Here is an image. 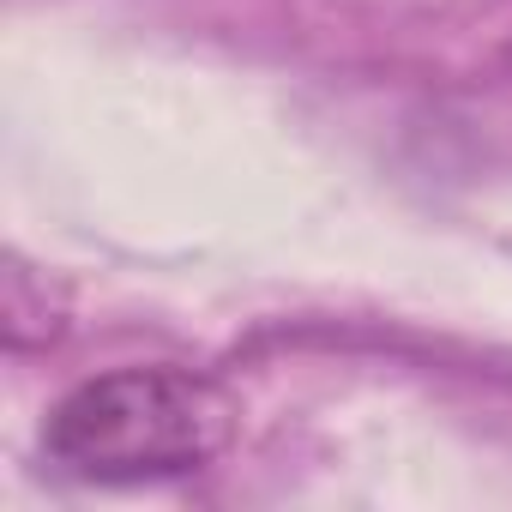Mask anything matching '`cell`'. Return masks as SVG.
<instances>
[{
    "mask_svg": "<svg viewBox=\"0 0 512 512\" xmlns=\"http://www.w3.org/2000/svg\"><path fill=\"white\" fill-rule=\"evenodd\" d=\"M235 434V398L193 368H115L73 386L43 452L85 482H163L205 470Z\"/></svg>",
    "mask_w": 512,
    "mask_h": 512,
    "instance_id": "cell-1",
    "label": "cell"
},
{
    "mask_svg": "<svg viewBox=\"0 0 512 512\" xmlns=\"http://www.w3.org/2000/svg\"><path fill=\"white\" fill-rule=\"evenodd\" d=\"M0 332L13 350H49L61 338V296L49 290V272L7 260V272H0Z\"/></svg>",
    "mask_w": 512,
    "mask_h": 512,
    "instance_id": "cell-2",
    "label": "cell"
}]
</instances>
